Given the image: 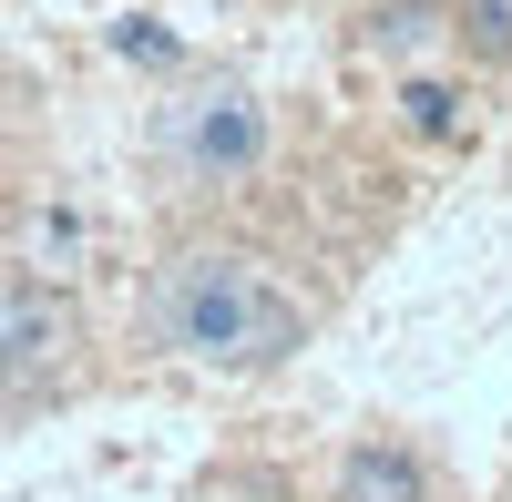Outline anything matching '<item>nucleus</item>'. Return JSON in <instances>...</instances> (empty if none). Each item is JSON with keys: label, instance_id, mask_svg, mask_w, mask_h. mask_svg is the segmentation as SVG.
Here are the masks:
<instances>
[{"label": "nucleus", "instance_id": "obj_1", "mask_svg": "<svg viewBox=\"0 0 512 502\" xmlns=\"http://www.w3.org/2000/svg\"><path fill=\"white\" fill-rule=\"evenodd\" d=\"M154 328L185 359H205V369H287L308 349V308H297L256 257H236V246H185V257H164Z\"/></svg>", "mask_w": 512, "mask_h": 502}, {"label": "nucleus", "instance_id": "obj_2", "mask_svg": "<svg viewBox=\"0 0 512 502\" xmlns=\"http://www.w3.org/2000/svg\"><path fill=\"white\" fill-rule=\"evenodd\" d=\"M72 349H82L72 298L41 267H0V390H11V400L52 390L62 369H72Z\"/></svg>", "mask_w": 512, "mask_h": 502}, {"label": "nucleus", "instance_id": "obj_3", "mask_svg": "<svg viewBox=\"0 0 512 502\" xmlns=\"http://www.w3.org/2000/svg\"><path fill=\"white\" fill-rule=\"evenodd\" d=\"M164 154H175L195 185H236V175L267 164V103L256 93H195L164 123Z\"/></svg>", "mask_w": 512, "mask_h": 502}, {"label": "nucleus", "instance_id": "obj_4", "mask_svg": "<svg viewBox=\"0 0 512 502\" xmlns=\"http://www.w3.org/2000/svg\"><path fill=\"white\" fill-rule=\"evenodd\" d=\"M328 502H431V482H420V462H410L400 441H349V451H338Z\"/></svg>", "mask_w": 512, "mask_h": 502}, {"label": "nucleus", "instance_id": "obj_5", "mask_svg": "<svg viewBox=\"0 0 512 502\" xmlns=\"http://www.w3.org/2000/svg\"><path fill=\"white\" fill-rule=\"evenodd\" d=\"M461 41L482 62H512V0H461Z\"/></svg>", "mask_w": 512, "mask_h": 502}, {"label": "nucleus", "instance_id": "obj_6", "mask_svg": "<svg viewBox=\"0 0 512 502\" xmlns=\"http://www.w3.org/2000/svg\"><path fill=\"white\" fill-rule=\"evenodd\" d=\"M420 31H431V0H390V11H369V41H379V52H410Z\"/></svg>", "mask_w": 512, "mask_h": 502}, {"label": "nucleus", "instance_id": "obj_7", "mask_svg": "<svg viewBox=\"0 0 512 502\" xmlns=\"http://www.w3.org/2000/svg\"><path fill=\"white\" fill-rule=\"evenodd\" d=\"M113 52H123V62H175V31H154V21H113Z\"/></svg>", "mask_w": 512, "mask_h": 502}, {"label": "nucleus", "instance_id": "obj_8", "mask_svg": "<svg viewBox=\"0 0 512 502\" xmlns=\"http://www.w3.org/2000/svg\"><path fill=\"white\" fill-rule=\"evenodd\" d=\"M410 123H420V134H451V93H441V82H410Z\"/></svg>", "mask_w": 512, "mask_h": 502}]
</instances>
